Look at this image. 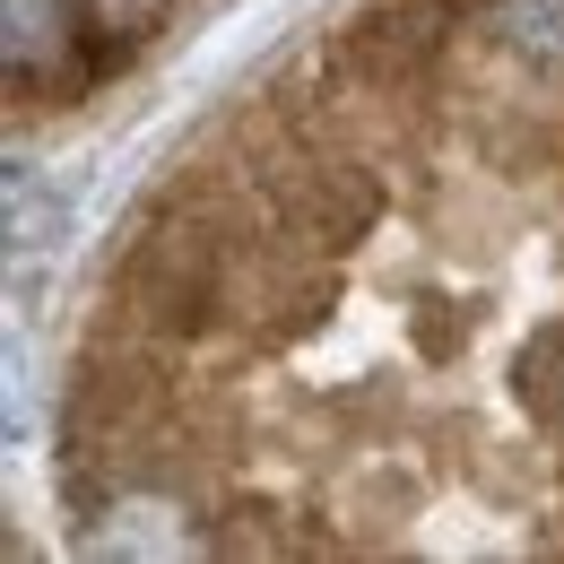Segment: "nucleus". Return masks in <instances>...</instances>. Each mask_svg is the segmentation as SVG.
<instances>
[{"label": "nucleus", "mask_w": 564, "mask_h": 564, "mask_svg": "<svg viewBox=\"0 0 564 564\" xmlns=\"http://www.w3.org/2000/svg\"><path fill=\"white\" fill-rule=\"evenodd\" d=\"M96 9H105L113 26H131V35H148V26H156V18L174 9V0H96Z\"/></svg>", "instance_id": "f257e3e1"}]
</instances>
